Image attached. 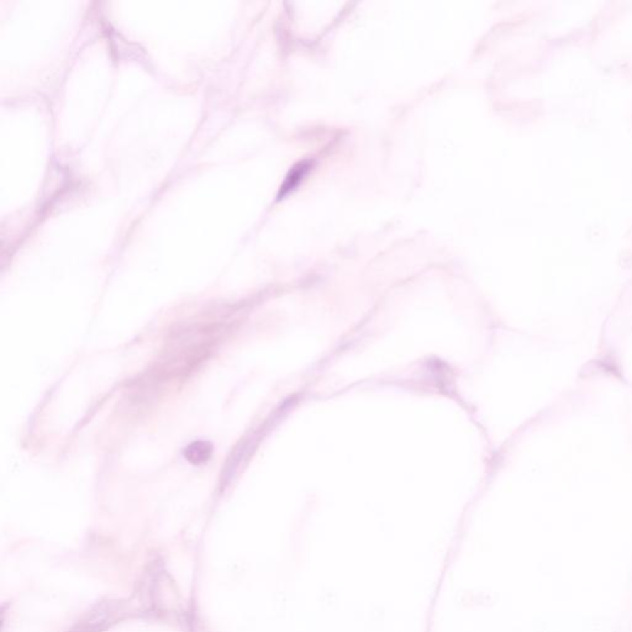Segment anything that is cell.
<instances>
[{
	"instance_id": "cell-1",
	"label": "cell",
	"mask_w": 632,
	"mask_h": 632,
	"mask_svg": "<svg viewBox=\"0 0 632 632\" xmlns=\"http://www.w3.org/2000/svg\"><path fill=\"white\" fill-rule=\"evenodd\" d=\"M211 453H213L211 446L208 442H203V441L193 442L192 445L188 446L187 450L184 452L186 458L194 465L205 463L206 461H209L210 458Z\"/></svg>"
}]
</instances>
